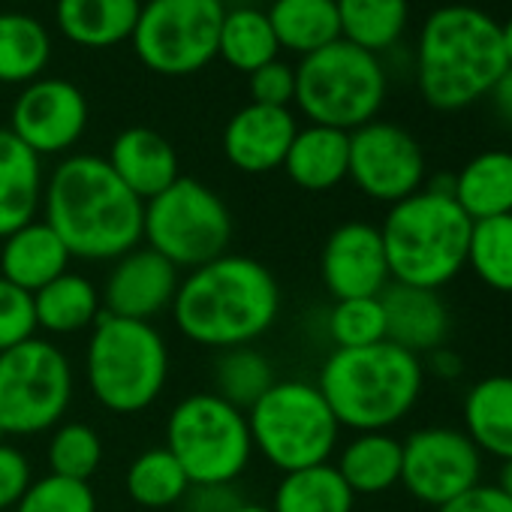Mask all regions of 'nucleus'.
<instances>
[{
  "label": "nucleus",
  "mask_w": 512,
  "mask_h": 512,
  "mask_svg": "<svg viewBox=\"0 0 512 512\" xmlns=\"http://www.w3.org/2000/svg\"><path fill=\"white\" fill-rule=\"evenodd\" d=\"M169 314L178 335L196 347H253L281 317V287L266 263L223 253L181 275Z\"/></svg>",
  "instance_id": "obj_1"
},
{
  "label": "nucleus",
  "mask_w": 512,
  "mask_h": 512,
  "mask_svg": "<svg viewBox=\"0 0 512 512\" xmlns=\"http://www.w3.org/2000/svg\"><path fill=\"white\" fill-rule=\"evenodd\" d=\"M40 214L73 260L115 263L142 244L145 202L97 154H67L46 172Z\"/></svg>",
  "instance_id": "obj_2"
},
{
  "label": "nucleus",
  "mask_w": 512,
  "mask_h": 512,
  "mask_svg": "<svg viewBox=\"0 0 512 512\" xmlns=\"http://www.w3.org/2000/svg\"><path fill=\"white\" fill-rule=\"evenodd\" d=\"M506 67L503 34L488 13L452 4L425 19L416 52V79L428 106L458 112L485 97Z\"/></svg>",
  "instance_id": "obj_3"
},
{
  "label": "nucleus",
  "mask_w": 512,
  "mask_h": 512,
  "mask_svg": "<svg viewBox=\"0 0 512 512\" xmlns=\"http://www.w3.org/2000/svg\"><path fill=\"white\" fill-rule=\"evenodd\" d=\"M425 365L419 356L392 341L362 350H332L323 362L317 389L332 407L341 428L389 431L419 401Z\"/></svg>",
  "instance_id": "obj_4"
},
{
  "label": "nucleus",
  "mask_w": 512,
  "mask_h": 512,
  "mask_svg": "<svg viewBox=\"0 0 512 512\" xmlns=\"http://www.w3.org/2000/svg\"><path fill=\"white\" fill-rule=\"evenodd\" d=\"M473 220L452 193L431 187L389 205L380 238L392 284L440 290L467 266Z\"/></svg>",
  "instance_id": "obj_5"
},
{
  "label": "nucleus",
  "mask_w": 512,
  "mask_h": 512,
  "mask_svg": "<svg viewBox=\"0 0 512 512\" xmlns=\"http://www.w3.org/2000/svg\"><path fill=\"white\" fill-rule=\"evenodd\" d=\"M85 386L115 416H136L154 407L172 374V356L154 323L100 314L85 341Z\"/></svg>",
  "instance_id": "obj_6"
},
{
  "label": "nucleus",
  "mask_w": 512,
  "mask_h": 512,
  "mask_svg": "<svg viewBox=\"0 0 512 512\" xmlns=\"http://www.w3.org/2000/svg\"><path fill=\"white\" fill-rule=\"evenodd\" d=\"M253 452L275 470L293 473L332 461L341 425L317 383L275 380V386L247 410Z\"/></svg>",
  "instance_id": "obj_7"
},
{
  "label": "nucleus",
  "mask_w": 512,
  "mask_h": 512,
  "mask_svg": "<svg viewBox=\"0 0 512 512\" xmlns=\"http://www.w3.org/2000/svg\"><path fill=\"white\" fill-rule=\"evenodd\" d=\"M386 100V70L377 55L338 40L314 55H305L296 67V106L320 127L353 133L377 112Z\"/></svg>",
  "instance_id": "obj_8"
},
{
  "label": "nucleus",
  "mask_w": 512,
  "mask_h": 512,
  "mask_svg": "<svg viewBox=\"0 0 512 512\" xmlns=\"http://www.w3.org/2000/svg\"><path fill=\"white\" fill-rule=\"evenodd\" d=\"M190 485H235L253 461L247 413L214 392L184 395L166 419L163 443Z\"/></svg>",
  "instance_id": "obj_9"
},
{
  "label": "nucleus",
  "mask_w": 512,
  "mask_h": 512,
  "mask_svg": "<svg viewBox=\"0 0 512 512\" xmlns=\"http://www.w3.org/2000/svg\"><path fill=\"white\" fill-rule=\"evenodd\" d=\"M76 395L70 356L46 338L0 353V434L40 437L61 425Z\"/></svg>",
  "instance_id": "obj_10"
},
{
  "label": "nucleus",
  "mask_w": 512,
  "mask_h": 512,
  "mask_svg": "<svg viewBox=\"0 0 512 512\" xmlns=\"http://www.w3.org/2000/svg\"><path fill=\"white\" fill-rule=\"evenodd\" d=\"M142 244L157 250L178 272H193L229 253L232 214L220 193L181 175L145 202Z\"/></svg>",
  "instance_id": "obj_11"
},
{
  "label": "nucleus",
  "mask_w": 512,
  "mask_h": 512,
  "mask_svg": "<svg viewBox=\"0 0 512 512\" xmlns=\"http://www.w3.org/2000/svg\"><path fill=\"white\" fill-rule=\"evenodd\" d=\"M223 0H148L130 37L139 64L157 76H193L217 58Z\"/></svg>",
  "instance_id": "obj_12"
},
{
  "label": "nucleus",
  "mask_w": 512,
  "mask_h": 512,
  "mask_svg": "<svg viewBox=\"0 0 512 512\" xmlns=\"http://www.w3.org/2000/svg\"><path fill=\"white\" fill-rule=\"evenodd\" d=\"M401 452V485L428 506H443L479 485L482 452L458 428H419Z\"/></svg>",
  "instance_id": "obj_13"
},
{
  "label": "nucleus",
  "mask_w": 512,
  "mask_h": 512,
  "mask_svg": "<svg viewBox=\"0 0 512 512\" xmlns=\"http://www.w3.org/2000/svg\"><path fill=\"white\" fill-rule=\"evenodd\" d=\"M347 178L368 199L395 205L425 184L422 145L392 121H368L350 133Z\"/></svg>",
  "instance_id": "obj_14"
},
{
  "label": "nucleus",
  "mask_w": 512,
  "mask_h": 512,
  "mask_svg": "<svg viewBox=\"0 0 512 512\" xmlns=\"http://www.w3.org/2000/svg\"><path fill=\"white\" fill-rule=\"evenodd\" d=\"M88 100L70 79L40 76L25 85L10 109V133L40 160L67 157L88 130Z\"/></svg>",
  "instance_id": "obj_15"
},
{
  "label": "nucleus",
  "mask_w": 512,
  "mask_h": 512,
  "mask_svg": "<svg viewBox=\"0 0 512 512\" xmlns=\"http://www.w3.org/2000/svg\"><path fill=\"white\" fill-rule=\"evenodd\" d=\"M178 284L181 272L169 260H163L157 250L139 244L112 263L106 284L100 287L103 311L124 320L154 323L172 311Z\"/></svg>",
  "instance_id": "obj_16"
},
{
  "label": "nucleus",
  "mask_w": 512,
  "mask_h": 512,
  "mask_svg": "<svg viewBox=\"0 0 512 512\" xmlns=\"http://www.w3.org/2000/svg\"><path fill=\"white\" fill-rule=\"evenodd\" d=\"M320 275L335 302L380 296L392 284L380 226L365 220L335 226L320 253Z\"/></svg>",
  "instance_id": "obj_17"
},
{
  "label": "nucleus",
  "mask_w": 512,
  "mask_h": 512,
  "mask_svg": "<svg viewBox=\"0 0 512 512\" xmlns=\"http://www.w3.org/2000/svg\"><path fill=\"white\" fill-rule=\"evenodd\" d=\"M296 133L299 121L293 109L247 103L226 121L220 145L232 169L244 175H266L284 166Z\"/></svg>",
  "instance_id": "obj_18"
},
{
  "label": "nucleus",
  "mask_w": 512,
  "mask_h": 512,
  "mask_svg": "<svg viewBox=\"0 0 512 512\" xmlns=\"http://www.w3.org/2000/svg\"><path fill=\"white\" fill-rule=\"evenodd\" d=\"M380 302L386 314V341L413 356L434 353L446 344L452 317L437 290L389 284L380 293Z\"/></svg>",
  "instance_id": "obj_19"
},
{
  "label": "nucleus",
  "mask_w": 512,
  "mask_h": 512,
  "mask_svg": "<svg viewBox=\"0 0 512 512\" xmlns=\"http://www.w3.org/2000/svg\"><path fill=\"white\" fill-rule=\"evenodd\" d=\"M70 266L73 256L67 244L43 217L0 238V278L31 296L70 272Z\"/></svg>",
  "instance_id": "obj_20"
},
{
  "label": "nucleus",
  "mask_w": 512,
  "mask_h": 512,
  "mask_svg": "<svg viewBox=\"0 0 512 512\" xmlns=\"http://www.w3.org/2000/svg\"><path fill=\"white\" fill-rule=\"evenodd\" d=\"M106 163L124 181V187L136 193L142 202L154 199L157 193H163L169 184L181 178L178 151L163 133L151 127L121 130L109 145Z\"/></svg>",
  "instance_id": "obj_21"
},
{
  "label": "nucleus",
  "mask_w": 512,
  "mask_h": 512,
  "mask_svg": "<svg viewBox=\"0 0 512 512\" xmlns=\"http://www.w3.org/2000/svg\"><path fill=\"white\" fill-rule=\"evenodd\" d=\"M43 190V160L7 127H0V238L40 217Z\"/></svg>",
  "instance_id": "obj_22"
},
{
  "label": "nucleus",
  "mask_w": 512,
  "mask_h": 512,
  "mask_svg": "<svg viewBox=\"0 0 512 512\" xmlns=\"http://www.w3.org/2000/svg\"><path fill=\"white\" fill-rule=\"evenodd\" d=\"M281 169L299 190H308V193L335 190L341 181H347L350 133L335 130V127H320V124L299 127Z\"/></svg>",
  "instance_id": "obj_23"
},
{
  "label": "nucleus",
  "mask_w": 512,
  "mask_h": 512,
  "mask_svg": "<svg viewBox=\"0 0 512 512\" xmlns=\"http://www.w3.org/2000/svg\"><path fill=\"white\" fill-rule=\"evenodd\" d=\"M142 0H55L58 31L82 49H115L133 37Z\"/></svg>",
  "instance_id": "obj_24"
},
{
  "label": "nucleus",
  "mask_w": 512,
  "mask_h": 512,
  "mask_svg": "<svg viewBox=\"0 0 512 512\" xmlns=\"http://www.w3.org/2000/svg\"><path fill=\"white\" fill-rule=\"evenodd\" d=\"M103 314L100 287L82 272H64L49 287L34 293V317L37 332L52 338H73L91 332Z\"/></svg>",
  "instance_id": "obj_25"
},
{
  "label": "nucleus",
  "mask_w": 512,
  "mask_h": 512,
  "mask_svg": "<svg viewBox=\"0 0 512 512\" xmlns=\"http://www.w3.org/2000/svg\"><path fill=\"white\" fill-rule=\"evenodd\" d=\"M464 434L479 452L500 461L512 458V377L479 380L464 398Z\"/></svg>",
  "instance_id": "obj_26"
},
{
  "label": "nucleus",
  "mask_w": 512,
  "mask_h": 512,
  "mask_svg": "<svg viewBox=\"0 0 512 512\" xmlns=\"http://www.w3.org/2000/svg\"><path fill=\"white\" fill-rule=\"evenodd\" d=\"M401 440L389 431H362L338 455L335 467L359 497L383 494L401 482Z\"/></svg>",
  "instance_id": "obj_27"
},
{
  "label": "nucleus",
  "mask_w": 512,
  "mask_h": 512,
  "mask_svg": "<svg viewBox=\"0 0 512 512\" xmlns=\"http://www.w3.org/2000/svg\"><path fill=\"white\" fill-rule=\"evenodd\" d=\"M452 196L473 223L512 214V151L476 154L455 175Z\"/></svg>",
  "instance_id": "obj_28"
},
{
  "label": "nucleus",
  "mask_w": 512,
  "mask_h": 512,
  "mask_svg": "<svg viewBox=\"0 0 512 512\" xmlns=\"http://www.w3.org/2000/svg\"><path fill=\"white\" fill-rule=\"evenodd\" d=\"M266 16L278 46L302 58L341 40L335 0H272Z\"/></svg>",
  "instance_id": "obj_29"
},
{
  "label": "nucleus",
  "mask_w": 512,
  "mask_h": 512,
  "mask_svg": "<svg viewBox=\"0 0 512 512\" xmlns=\"http://www.w3.org/2000/svg\"><path fill=\"white\" fill-rule=\"evenodd\" d=\"M52 61L46 25L28 13H0V85H31Z\"/></svg>",
  "instance_id": "obj_30"
},
{
  "label": "nucleus",
  "mask_w": 512,
  "mask_h": 512,
  "mask_svg": "<svg viewBox=\"0 0 512 512\" xmlns=\"http://www.w3.org/2000/svg\"><path fill=\"white\" fill-rule=\"evenodd\" d=\"M278 52L281 46L275 40L266 10H256L247 4L226 10L217 40V58H223V64H229L235 73L250 76L260 67L278 61Z\"/></svg>",
  "instance_id": "obj_31"
},
{
  "label": "nucleus",
  "mask_w": 512,
  "mask_h": 512,
  "mask_svg": "<svg viewBox=\"0 0 512 512\" xmlns=\"http://www.w3.org/2000/svg\"><path fill=\"white\" fill-rule=\"evenodd\" d=\"M356 494L332 461L284 473L275 494L272 512H353Z\"/></svg>",
  "instance_id": "obj_32"
},
{
  "label": "nucleus",
  "mask_w": 512,
  "mask_h": 512,
  "mask_svg": "<svg viewBox=\"0 0 512 512\" xmlns=\"http://www.w3.org/2000/svg\"><path fill=\"white\" fill-rule=\"evenodd\" d=\"M275 380L278 374L272 359L256 350V344L220 350L211 365V392L244 413L275 386Z\"/></svg>",
  "instance_id": "obj_33"
},
{
  "label": "nucleus",
  "mask_w": 512,
  "mask_h": 512,
  "mask_svg": "<svg viewBox=\"0 0 512 512\" xmlns=\"http://www.w3.org/2000/svg\"><path fill=\"white\" fill-rule=\"evenodd\" d=\"M338 4V22H341V40L380 55L392 49L410 16L407 0H335Z\"/></svg>",
  "instance_id": "obj_34"
},
{
  "label": "nucleus",
  "mask_w": 512,
  "mask_h": 512,
  "mask_svg": "<svg viewBox=\"0 0 512 512\" xmlns=\"http://www.w3.org/2000/svg\"><path fill=\"white\" fill-rule=\"evenodd\" d=\"M127 497L142 509H172L190 491V476L166 446L142 449L124 473Z\"/></svg>",
  "instance_id": "obj_35"
},
{
  "label": "nucleus",
  "mask_w": 512,
  "mask_h": 512,
  "mask_svg": "<svg viewBox=\"0 0 512 512\" xmlns=\"http://www.w3.org/2000/svg\"><path fill=\"white\" fill-rule=\"evenodd\" d=\"M467 266L485 287L512 293V214L473 223Z\"/></svg>",
  "instance_id": "obj_36"
},
{
  "label": "nucleus",
  "mask_w": 512,
  "mask_h": 512,
  "mask_svg": "<svg viewBox=\"0 0 512 512\" xmlns=\"http://www.w3.org/2000/svg\"><path fill=\"white\" fill-rule=\"evenodd\" d=\"M46 464L49 473L64 479L91 482V476L103 464V437L94 425L79 419H64L49 431L46 446Z\"/></svg>",
  "instance_id": "obj_37"
},
{
  "label": "nucleus",
  "mask_w": 512,
  "mask_h": 512,
  "mask_svg": "<svg viewBox=\"0 0 512 512\" xmlns=\"http://www.w3.org/2000/svg\"><path fill=\"white\" fill-rule=\"evenodd\" d=\"M326 332L335 350H362L386 341V314L380 296L335 302L326 317Z\"/></svg>",
  "instance_id": "obj_38"
},
{
  "label": "nucleus",
  "mask_w": 512,
  "mask_h": 512,
  "mask_svg": "<svg viewBox=\"0 0 512 512\" xmlns=\"http://www.w3.org/2000/svg\"><path fill=\"white\" fill-rule=\"evenodd\" d=\"M13 512H97V494L91 482L46 473L25 488Z\"/></svg>",
  "instance_id": "obj_39"
},
{
  "label": "nucleus",
  "mask_w": 512,
  "mask_h": 512,
  "mask_svg": "<svg viewBox=\"0 0 512 512\" xmlns=\"http://www.w3.org/2000/svg\"><path fill=\"white\" fill-rule=\"evenodd\" d=\"M37 338L34 296L0 278V353Z\"/></svg>",
  "instance_id": "obj_40"
},
{
  "label": "nucleus",
  "mask_w": 512,
  "mask_h": 512,
  "mask_svg": "<svg viewBox=\"0 0 512 512\" xmlns=\"http://www.w3.org/2000/svg\"><path fill=\"white\" fill-rule=\"evenodd\" d=\"M296 100V67L284 61H272L250 73V103L290 109Z\"/></svg>",
  "instance_id": "obj_41"
},
{
  "label": "nucleus",
  "mask_w": 512,
  "mask_h": 512,
  "mask_svg": "<svg viewBox=\"0 0 512 512\" xmlns=\"http://www.w3.org/2000/svg\"><path fill=\"white\" fill-rule=\"evenodd\" d=\"M31 482H34V467L28 455L16 443L4 440L0 443V512H13V506L19 503V497Z\"/></svg>",
  "instance_id": "obj_42"
},
{
  "label": "nucleus",
  "mask_w": 512,
  "mask_h": 512,
  "mask_svg": "<svg viewBox=\"0 0 512 512\" xmlns=\"http://www.w3.org/2000/svg\"><path fill=\"white\" fill-rule=\"evenodd\" d=\"M241 503L235 485H190L178 506L181 512H232Z\"/></svg>",
  "instance_id": "obj_43"
},
{
  "label": "nucleus",
  "mask_w": 512,
  "mask_h": 512,
  "mask_svg": "<svg viewBox=\"0 0 512 512\" xmlns=\"http://www.w3.org/2000/svg\"><path fill=\"white\" fill-rule=\"evenodd\" d=\"M437 512H512V497H506L497 485H473L455 500L437 506Z\"/></svg>",
  "instance_id": "obj_44"
},
{
  "label": "nucleus",
  "mask_w": 512,
  "mask_h": 512,
  "mask_svg": "<svg viewBox=\"0 0 512 512\" xmlns=\"http://www.w3.org/2000/svg\"><path fill=\"white\" fill-rule=\"evenodd\" d=\"M488 97L494 100L497 115H500L506 124H512V67H506V73L497 79V85L488 91Z\"/></svg>",
  "instance_id": "obj_45"
},
{
  "label": "nucleus",
  "mask_w": 512,
  "mask_h": 512,
  "mask_svg": "<svg viewBox=\"0 0 512 512\" xmlns=\"http://www.w3.org/2000/svg\"><path fill=\"white\" fill-rule=\"evenodd\" d=\"M431 356V368L437 371V374H449V377H455L458 371H461V365H458V356H452V353H446L443 347L440 350H434V353H428Z\"/></svg>",
  "instance_id": "obj_46"
},
{
  "label": "nucleus",
  "mask_w": 512,
  "mask_h": 512,
  "mask_svg": "<svg viewBox=\"0 0 512 512\" xmlns=\"http://www.w3.org/2000/svg\"><path fill=\"white\" fill-rule=\"evenodd\" d=\"M497 488H500L506 497H512V458H509V461H503V467H500V479H497Z\"/></svg>",
  "instance_id": "obj_47"
},
{
  "label": "nucleus",
  "mask_w": 512,
  "mask_h": 512,
  "mask_svg": "<svg viewBox=\"0 0 512 512\" xmlns=\"http://www.w3.org/2000/svg\"><path fill=\"white\" fill-rule=\"evenodd\" d=\"M500 34H503V52H506V61L512 67V19L506 25H500Z\"/></svg>",
  "instance_id": "obj_48"
},
{
  "label": "nucleus",
  "mask_w": 512,
  "mask_h": 512,
  "mask_svg": "<svg viewBox=\"0 0 512 512\" xmlns=\"http://www.w3.org/2000/svg\"><path fill=\"white\" fill-rule=\"evenodd\" d=\"M232 512H272V506H266V503H250V500H244L241 506H235Z\"/></svg>",
  "instance_id": "obj_49"
}]
</instances>
